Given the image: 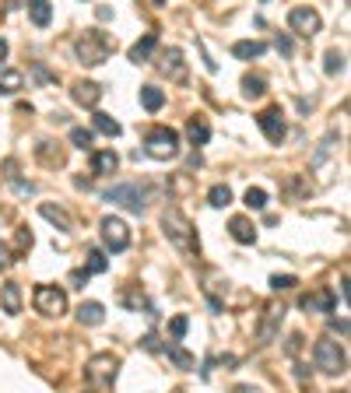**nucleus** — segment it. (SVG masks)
Wrapping results in <instances>:
<instances>
[{
  "instance_id": "f257e3e1",
  "label": "nucleus",
  "mask_w": 351,
  "mask_h": 393,
  "mask_svg": "<svg viewBox=\"0 0 351 393\" xmlns=\"http://www.w3.org/2000/svg\"><path fill=\"white\" fill-rule=\"evenodd\" d=\"M162 232H165V239L180 250L186 260H193L197 253H200V243H197V228H193V222L183 215L180 207H165L162 211Z\"/></svg>"
},
{
  "instance_id": "f03ea898",
  "label": "nucleus",
  "mask_w": 351,
  "mask_h": 393,
  "mask_svg": "<svg viewBox=\"0 0 351 393\" xmlns=\"http://www.w3.org/2000/svg\"><path fill=\"white\" fill-rule=\"evenodd\" d=\"M74 49H77V60H81V64L99 67V64H106V60H109V53L116 49V43L102 32V28H88V32L74 43Z\"/></svg>"
},
{
  "instance_id": "7ed1b4c3",
  "label": "nucleus",
  "mask_w": 351,
  "mask_h": 393,
  "mask_svg": "<svg viewBox=\"0 0 351 393\" xmlns=\"http://www.w3.org/2000/svg\"><path fill=\"white\" fill-rule=\"evenodd\" d=\"M144 151H148L155 162H169V158L180 155V134L172 127H152L144 134Z\"/></svg>"
},
{
  "instance_id": "20e7f679",
  "label": "nucleus",
  "mask_w": 351,
  "mask_h": 393,
  "mask_svg": "<svg viewBox=\"0 0 351 393\" xmlns=\"http://www.w3.org/2000/svg\"><path fill=\"white\" fill-rule=\"evenodd\" d=\"M313 361H316V369L319 372H327V376H341L348 369V355L337 341L324 337V341H316L313 344Z\"/></svg>"
},
{
  "instance_id": "39448f33",
  "label": "nucleus",
  "mask_w": 351,
  "mask_h": 393,
  "mask_svg": "<svg viewBox=\"0 0 351 393\" xmlns=\"http://www.w3.org/2000/svg\"><path fill=\"white\" fill-rule=\"evenodd\" d=\"M116 372H120V358L109 355V351L95 355V358L84 366V379H88V386H92V390H106V386H112Z\"/></svg>"
},
{
  "instance_id": "423d86ee",
  "label": "nucleus",
  "mask_w": 351,
  "mask_h": 393,
  "mask_svg": "<svg viewBox=\"0 0 351 393\" xmlns=\"http://www.w3.org/2000/svg\"><path fill=\"white\" fill-rule=\"evenodd\" d=\"M32 302H36V313H43V316H56V320H60L67 313V291L56 288V285H39L36 295H32Z\"/></svg>"
},
{
  "instance_id": "0eeeda50",
  "label": "nucleus",
  "mask_w": 351,
  "mask_h": 393,
  "mask_svg": "<svg viewBox=\"0 0 351 393\" xmlns=\"http://www.w3.org/2000/svg\"><path fill=\"white\" fill-rule=\"evenodd\" d=\"M102 243H106V250H112V253H123L127 246H130V228H127V222H120V218H102Z\"/></svg>"
},
{
  "instance_id": "6e6552de",
  "label": "nucleus",
  "mask_w": 351,
  "mask_h": 393,
  "mask_svg": "<svg viewBox=\"0 0 351 393\" xmlns=\"http://www.w3.org/2000/svg\"><path fill=\"white\" fill-rule=\"evenodd\" d=\"M106 200L127 207L130 215H141V211H144V190H141L137 183H120V187H112V190L106 193Z\"/></svg>"
},
{
  "instance_id": "1a4fd4ad",
  "label": "nucleus",
  "mask_w": 351,
  "mask_h": 393,
  "mask_svg": "<svg viewBox=\"0 0 351 393\" xmlns=\"http://www.w3.org/2000/svg\"><path fill=\"white\" fill-rule=\"evenodd\" d=\"M288 25H291V32H299V36L313 39L324 21H319V14H316L313 8H291V11H288Z\"/></svg>"
},
{
  "instance_id": "9d476101",
  "label": "nucleus",
  "mask_w": 351,
  "mask_h": 393,
  "mask_svg": "<svg viewBox=\"0 0 351 393\" xmlns=\"http://www.w3.org/2000/svg\"><path fill=\"white\" fill-rule=\"evenodd\" d=\"M256 123H260V130H263V137H267L271 144H281L285 141V134H288V127H285V116H281V109H263L260 116H256Z\"/></svg>"
},
{
  "instance_id": "9b49d317",
  "label": "nucleus",
  "mask_w": 351,
  "mask_h": 393,
  "mask_svg": "<svg viewBox=\"0 0 351 393\" xmlns=\"http://www.w3.org/2000/svg\"><path fill=\"white\" fill-rule=\"evenodd\" d=\"M281 316H285V306H267V309H263V320H260V330H256V341L260 344H271L278 337Z\"/></svg>"
},
{
  "instance_id": "f8f14e48",
  "label": "nucleus",
  "mask_w": 351,
  "mask_h": 393,
  "mask_svg": "<svg viewBox=\"0 0 351 393\" xmlns=\"http://www.w3.org/2000/svg\"><path fill=\"white\" fill-rule=\"evenodd\" d=\"M334 306H337V298H334L330 288H319V291H313V295L302 298V309L306 313H334Z\"/></svg>"
},
{
  "instance_id": "ddd939ff",
  "label": "nucleus",
  "mask_w": 351,
  "mask_h": 393,
  "mask_svg": "<svg viewBox=\"0 0 351 393\" xmlns=\"http://www.w3.org/2000/svg\"><path fill=\"white\" fill-rule=\"evenodd\" d=\"M71 95H74V102H81V106H88V109H95L99 99H102V88H99L95 81H77Z\"/></svg>"
},
{
  "instance_id": "4468645a",
  "label": "nucleus",
  "mask_w": 351,
  "mask_h": 393,
  "mask_svg": "<svg viewBox=\"0 0 351 393\" xmlns=\"http://www.w3.org/2000/svg\"><path fill=\"white\" fill-rule=\"evenodd\" d=\"M162 74H169L172 81H186V64H183V53L180 49H169L165 56H162Z\"/></svg>"
},
{
  "instance_id": "2eb2a0df",
  "label": "nucleus",
  "mask_w": 351,
  "mask_h": 393,
  "mask_svg": "<svg viewBox=\"0 0 351 393\" xmlns=\"http://www.w3.org/2000/svg\"><path fill=\"white\" fill-rule=\"evenodd\" d=\"M228 232H232V239H236V243H243V246H253V243H256V228H253V222L243 218V215L228 222Z\"/></svg>"
},
{
  "instance_id": "dca6fc26",
  "label": "nucleus",
  "mask_w": 351,
  "mask_h": 393,
  "mask_svg": "<svg viewBox=\"0 0 351 393\" xmlns=\"http://www.w3.org/2000/svg\"><path fill=\"white\" fill-rule=\"evenodd\" d=\"M155 46H158V36H155V32H148L144 39H137V43L130 46V64H148L152 53H155Z\"/></svg>"
},
{
  "instance_id": "f3484780",
  "label": "nucleus",
  "mask_w": 351,
  "mask_h": 393,
  "mask_svg": "<svg viewBox=\"0 0 351 393\" xmlns=\"http://www.w3.org/2000/svg\"><path fill=\"white\" fill-rule=\"evenodd\" d=\"M116 165H120V155L109 147V151H92V172L95 176H109L116 172Z\"/></svg>"
},
{
  "instance_id": "a211bd4d",
  "label": "nucleus",
  "mask_w": 351,
  "mask_h": 393,
  "mask_svg": "<svg viewBox=\"0 0 351 393\" xmlns=\"http://www.w3.org/2000/svg\"><path fill=\"white\" fill-rule=\"evenodd\" d=\"M39 215H43L46 222H53V225L60 228V232H71V228H74L71 215H67L64 207H56V204H39Z\"/></svg>"
},
{
  "instance_id": "6ab92c4d",
  "label": "nucleus",
  "mask_w": 351,
  "mask_h": 393,
  "mask_svg": "<svg viewBox=\"0 0 351 393\" xmlns=\"http://www.w3.org/2000/svg\"><path fill=\"white\" fill-rule=\"evenodd\" d=\"M77 320L88 323V326H99L106 320V309H102V302H81L77 306Z\"/></svg>"
},
{
  "instance_id": "aec40b11",
  "label": "nucleus",
  "mask_w": 351,
  "mask_h": 393,
  "mask_svg": "<svg viewBox=\"0 0 351 393\" xmlns=\"http://www.w3.org/2000/svg\"><path fill=\"white\" fill-rule=\"evenodd\" d=\"M141 106L148 109V112H158L165 106V92H162V88H155V84H144L141 88Z\"/></svg>"
},
{
  "instance_id": "412c9836",
  "label": "nucleus",
  "mask_w": 351,
  "mask_h": 393,
  "mask_svg": "<svg viewBox=\"0 0 351 393\" xmlns=\"http://www.w3.org/2000/svg\"><path fill=\"white\" fill-rule=\"evenodd\" d=\"M186 137H190L193 147H204V144L211 141V127L204 123V119H190V123H186Z\"/></svg>"
},
{
  "instance_id": "4be33fe9",
  "label": "nucleus",
  "mask_w": 351,
  "mask_h": 393,
  "mask_svg": "<svg viewBox=\"0 0 351 393\" xmlns=\"http://www.w3.org/2000/svg\"><path fill=\"white\" fill-rule=\"evenodd\" d=\"M263 53H267V46L256 43V39H243V43L232 46V56L236 60H253V56H263Z\"/></svg>"
},
{
  "instance_id": "5701e85b",
  "label": "nucleus",
  "mask_w": 351,
  "mask_h": 393,
  "mask_svg": "<svg viewBox=\"0 0 351 393\" xmlns=\"http://www.w3.org/2000/svg\"><path fill=\"white\" fill-rule=\"evenodd\" d=\"M28 18H32V25L46 28L49 18H53V4L49 0H32V4H28Z\"/></svg>"
},
{
  "instance_id": "b1692460",
  "label": "nucleus",
  "mask_w": 351,
  "mask_h": 393,
  "mask_svg": "<svg viewBox=\"0 0 351 393\" xmlns=\"http://www.w3.org/2000/svg\"><path fill=\"white\" fill-rule=\"evenodd\" d=\"M0 302H4V309H8L11 316H18V313H21V288L8 281L4 288H0Z\"/></svg>"
},
{
  "instance_id": "393cba45",
  "label": "nucleus",
  "mask_w": 351,
  "mask_h": 393,
  "mask_svg": "<svg viewBox=\"0 0 351 393\" xmlns=\"http://www.w3.org/2000/svg\"><path fill=\"white\" fill-rule=\"evenodd\" d=\"M21 84H25V74L21 71H0V95L21 92Z\"/></svg>"
},
{
  "instance_id": "a878e982",
  "label": "nucleus",
  "mask_w": 351,
  "mask_h": 393,
  "mask_svg": "<svg viewBox=\"0 0 351 393\" xmlns=\"http://www.w3.org/2000/svg\"><path fill=\"white\" fill-rule=\"evenodd\" d=\"M88 274H106L109 270V257H106V250H99V246H92L88 250Z\"/></svg>"
},
{
  "instance_id": "bb28decb",
  "label": "nucleus",
  "mask_w": 351,
  "mask_h": 393,
  "mask_svg": "<svg viewBox=\"0 0 351 393\" xmlns=\"http://www.w3.org/2000/svg\"><path fill=\"white\" fill-rule=\"evenodd\" d=\"M92 127H95L99 134H106V137H120V130H123V127L116 123L112 116H106V112H95V116H92Z\"/></svg>"
},
{
  "instance_id": "cd10ccee",
  "label": "nucleus",
  "mask_w": 351,
  "mask_h": 393,
  "mask_svg": "<svg viewBox=\"0 0 351 393\" xmlns=\"http://www.w3.org/2000/svg\"><path fill=\"white\" fill-rule=\"evenodd\" d=\"M165 351H169V358H172L180 369H193V361H197V358H193L190 351H183V348H180V341H169V344H165Z\"/></svg>"
},
{
  "instance_id": "c85d7f7f",
  "label": "nucleus",
  "mask_w": 351,
  "mask_h": 393,
  "mask_svg": "<svg viewBox=\"0 0 351 393\" xmlns=\"http://www.w3.org/2000/svg\"><path fill=\"white\" fill-rule=\"evenodd\" d=\"M263 92H267V88H263V78L260 74H246L243 78V95L246 99H260Z\"/></svg>"
},
{
  "instance_id": "c756f323",
  "label": "nucleus",
  "mask_w": 351,
  "mask_h": 393,
  "mask_svg": "<svg viewBox=\"0 0 351 393\" xmlns=\"http://www.w3.org/2000/svg\"><path fill=\"white\" fill-rule=\"evenodd\" d=\"M243 204H246L250 211H263V207H267V193H263L260 187H250L246 197H243Z\"/></svg>"
},
{
  "instance_id": "7c9ffc66",
  "label": "nucleus",
  "mask_w": 351,
  "mask_h": 393,
  "mask_svg": "<svg viewBox=\"0 0 351 393\" xmlns=\"http://www.w3.org/2000/svg\"><path fill=\"white\" fill-rule=\"evenodd\" d=\"M92 141H95V134H92V130H84V127H74V130H71V144H74V147H81V151L92 147Z\"/></svg>"
},
{
  "instance_id": "2f4dec72",
  "label": "nucleus",
  "mask_w": 351,
  "mask_h": 393,
  "mask_svg": "<svg viewBox=\"0 0 351 393\" xmlns=\"http://www.w3.org/2000/svg\"><path fill=\"white\" fill-rule=\"evenodd\" d=\"M208 204H211V207H228V204H232V190H228V187H211Z\"/></svg>"
},
{
  "instance_id": "473e14b6",
  "label": "nucleus",
  "mask_w": 351,
  "mask_h": 393,
  "mask_svg": "<svg viewBox=\"0 0 351 393\" xmlns=\"http://www.w3.org/2000/svg\"><path fill=\"white\" fill-rule=\"evenodd\" d=\"M324 71H327V74H341V71H344V53L330 49V53L324 56Z\"/></svg>"
},
{
  "instance_id": "72a5a7b5",
  "label": "nucleus",
  "mask_w": 351,
  "mask_h": 393,
  "mask_svg": "<svg viewBox=\"0 0 351 393\" xmlns=\"http://www.w3.org/2000/svg\"><path fill=\"white\" fill-rule=\"evenodd\" d=\"M186 330H190V320H186V316H176V320L169 323V334H172V341H183V337H186Z\"/></svg>"
},
{
  "instance_id": "f704fd0d",
  "label": "nucleus",
  "mask_w": 351,
  "mask_h": 393,
  "mask_svg": "<svg viewBox=\"0 0 351 393\" xmlns=\"http://www.w3.org/2000/svg\"><path fill=\"white\" fill-rule=\"evenodd\" d=\"M25 250H32V232H28V228H18V235H14V250H11V253H25Z\"/></svg>"
},
{
  "instance_id": "c9c22d12",
  "label": "nucleus",
  "mask_w": 351,
  "mask_h": 393,
  "mask_svg": "<svg viewBox=\"0 0 351 393\" xmlns=\"http://www.w3.org/2000/svg\"><path fill=\"white\" fill-rule=\"evenodd\" d=\"M295 285H299V281L291 278V274H285V278L274 274V278H271V288H274V291H288V288H295Z\"/></svg>"
},
{
  "instance_id": "e433bc0d",
  "label": "nucleus",
  "mask_w": 351,
  "mask_h": 393,
  "mask_svg": "<svg viewBox=\"0 0 351 393\" xmlns=\"http://www.w3.org/2000/svg\"><path fill=\"white\" fill-rule=\"evenodd\" d=\"M71 281H74V288H84V281H88V270H74V274H71Z\"/></svg>"
},
{
  "instance_id": "4c0bfd02",
  "label": "nucleus",
  "mask_w": 351,
  "mask_h": 393,
  "mask_svg": "<svg viewBox=\"0 0 351 393\" xmlns=\"http://www.w3.org/2000/svg\"><path fill=\"white\" fill-rule=\"evenodd\" d=\"M278 49H281L285 56H291V39H288V36H278Z\"/></svg>"
},
{
  "instance_id": "58836bf2",
  "label": "nucleus",
  "mask_w": 351,
  "mask_h": 393,
  "mask_svg": "<svg viewBox=\"0 0 351 393\" xmlns=\"http://www.w3.org/2000/svg\"><path fill=\"white\" fill-rule=\"evenodd\" d=\"M299 344H302V337H299V334H291V337H288V355H295Z\"/></svg>"
},
{
  "instance_id": "ea45409f",
  "label": "nucleus",
  "mask_w": 351,
  "mask_h": 393,
  "mask_svg": "<svg viewBox=\"0 0 351 393\" xmlns=\"http://www.w3.org/2000/svg\"><path fill=\"white\" fill-rule=\"evenodd\" d=\"M330 326L337 330V334H348V320H330Z\"/></svg>"
},
{
  "instance_id": "a19ab883",
  "label": "nucleus",
  "mask_w": 351,
  "mask_h": 393,
  "mask_svg": "<svg viewBox=\"0 0 351 393\" xmlns=\"http://www.w3.org/2000/svg\"><path fill=\"white\" fill-rule=\"evenodd\" d=\"M232 393H263V390H256V386H246V383H243V386H236Z\"/></svg>"
},
{
  "instance_id": "79ce46f5",
  "label": "nucleus",
  "mask_w": 351,
  "mask_h": 393,
  "mask_svg": "<svg viewBox=\"0 0 351 393\" xmlns=\"http://www.w3.org/2000/svg\"><path fill=\"white\" fill-rule=\"evenodd\" d=\"M4 60H8V43L0 39V64H4Z\"/></svg>"
}]
</instances>
